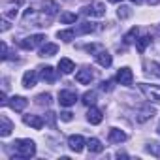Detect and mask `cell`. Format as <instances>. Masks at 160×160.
<instances>
[{"label": "cell", "mask_w": 160, "mask_h": 160, "mask_svg": "<svg viewBox=\"0 0 160 160\" xmlns=\"http://www.w3.org/2000/svg\"><path fill=\"white\" fill-rule=\"evenodd\" d=\"M126 134L122 132V130H119V128H111L109 130V141L111 143H122V141H126Z\"/></svg>", "instance_id": "obj_18"}, {"label": "cell", "mask_w": 160, "mask_h": 160, "mask_svg": "<svg viewBox=\"0 0 160 160\" xmlns=\"http://www.w3.org/2000/svg\"><path fill=\"white\" fill-rule=\"evenodd\" d=\"M83 104L85 106H94L96 104V91H87L83 94Z\"/></svg>", "instance_id": "obj_23"}, {"label": "cell", "mask_w": 160, "mask_h": 160, "mask_svg": "<svg viewBox=\"0 0 160 160\" xmlns=\"http://www.w3.org/2000/svg\"><path fill=\"white\" fill-rule=\"evenodd\" d=\"M156 130H158V134H160V124H158V128H156Z\"/></svg>", "instance_id": "obj_38"}, {"label": "cell", "mask_w": 160, "mask_h": 160, "mask_svg": "<svg viewBox=\"0 0 160 160\" xmlns=\"http://www.w3.org/2000/svg\"><path fill=\"white\" fill-rule=\"evenodd\" d=\"M23 122L28 124V126H32L34 130H42L43 128V119L40 115H25L23 117Z\"/></svg>", "instance_id": "obj_9"}, {"label": "cell", "mask_w": 160, "mask_h": 160, "mask_svg": "<svg viewBox=\"0 0 160 160\" xmlns=\"http://www.w3.org/2000/svg\"><path fill=\"white\" fill-rule=\"evenodd\" d=\"M109 2H113V4H117V2H122V0H109Z\"/></svg>", "instance_id": "obj_37"}, {"label": "cell", "mask_w": 160, "mask_h": 160, "mask_svg": "<svg viewBox=\"0 0 160 160\" xmlns=\"http://www.w3.org/2000/svg\"><path fill=\"white\" fill-rule=\"evenodd\" d=\"M102 119H104L102 111H100L98 108H94V106H89V111H87V121H89L91 124H100V122H102Z\"/></svg>", "instance_id": "obj_8"}, {"label": "cell", "mask_w": 160, "mask_h": 160, "mask_svg": "<svg viewBox=\"0 0 160 160\" xmlns=\"http://www.w3.org/2000/svg\"><path fill=\"white\" fill-rule=\"evenodd\" d=\"M92 30H94L92 23H81V27L75 30V34H87V32H92Z\"/></svg>", "instance_id": "obj_26"}, {"label": "cell", "mask_w": 160, "mask_h": 160, "mask_svg": "<svg viewBox=\"0 0 160 160\" xmlns=\"http://www.w3.org/2000/svg\"><path fill=\"white\" fill-rule=\"evenodd\" d=\"M96 62H98L100 66H104V68H109L111 62H113V58H111V55H109L108 51H98V53H96Z\"/></svg>", "instance_id": "obj_17"}, {"label": "cell", "mask_w": 160, "mask_h": 160, "mask_svg": "<svg viewBox=\"0 0 160 160\" xmlns=\"http://www.w3.org/2000/svg\"><path fill=\"white\" fill-rule=\"evenodd\" d=\"M15 149V156L19 158H32L36 154V143L32 139H17L13 143Z\"/></svg>", "instance_id": "obj_1"}, {"label": "cell", "mask_w": 160, "mask_h": 160, "mask_svg": "<svg viewBox=\"0 0 160 160\" xmlns=\"http://www.w3.org/2000/svg\"><path fill=\"white\" fill-rule=\"evenodd\" d=\"M36 81H38V73H36L34 70L25 72V75H23V87H25V89H32V87L36 85Z\"/></svg>", "instance_id": "obj_11"}, {"label": "cell", "mask_w": 160, "mask_h": 160, "mask_svg": "<svg viewBox=\"0 0 160 160\" xmlns=\"http://www.w3.org/2000/svg\"><path fill=\"white\" fill-rule=\"evenodd\" d=\"M138 32H139V30H138V27L130 28V32L124 36V43H132V42H134V38H138Z\"/></svg>", "instance_id": "obj_27"}, {"label": "cell", "mask_w": 160, "mask_h": 160, "mask_svg": "<svg viewBox=\"0 0 160 160\" xmlns=\"http://www.w3.org/2000/svg\"><path fill=\"white\" fill-rule=\"evenodd\" d=\"M73 70H75V64H73L70 58H66V57H64V58H60V60H58V72H60V73L68 75V73H72Z\"/></svg>", "instance_id": "obj_14"}, {"label": "cell", "mask_w": 160, "mask_h": 160, "mask_svg": "<svg viewBox=\"0 0 160 160\" xmlns=\"http://www.w3.org/2000/svg\"><path fill=\"white\" fill-rule=\"evenodd\" d=\"M27 106H28V100H27L25 96H13V98L10 100V108H12L13 111H23Z\"/></svg>", "instance_id": "obj_13"}, {"label": "cell", "mask_w": 160, "mask_h": 160, "mask_svg": "<svg viewBox=\"0 0 160 160\" xmlns=\"http://www.w3.org/2000/svg\"><path fill=\"white\" fill-rule=\"evenodd\" d=\"M40 77L43 79V81L53 83V81H57V70H55V68H51V66L40 68Z\"/></svg>", "instance_id": "obj_12"}, {"label": "cell", "mask_w": 160, "mask_h": 160, "mask_svg": "<svg viewBox=\"0 0 160 160\" xmlns=\"http://www.w3.org/2000/svg\"><path fill=\"white\" fill-rule=\"evenodd\" d=\"M83 13L91 15V17H104L106 15V6L102 2H94V4H89L83 8Z\"/></svg>", "instance_id": "obj_5"}, {"label": "cell", "mask_w": 160, "mask_h": 160, "mask_svg": "<svg viewBox=\"0 0 160 160\" xmlns=\"http://www.w3.org/2000/svg\"><path fill=\"white\" fill-rule=\"evenodd\" d=\"M132 2H134V4H141V2H143V0H132Z\"/></svg>", "instance_id": "obj_36"}, {"label": "cell", "mask_w": 160, "mask_h": 160, "mask_svg": "<svg viewBox=\"0 0 160 160\" xmlns=\"http://www.w3.org/2000/svg\"><path fill=\"white\" fill-rule=\"evenodd\" d=\"M12 130H13V124H12V121H8V117H0V136L2 138H8L10 134H12Z\"/></svg>", "instance_id": "obj_16"}, {"label": "cell", "mask_w": 160, "mask_h": 160, "mask_svg": "<svg viewBox=\"0 0 160 160\" xmlns=\"http://www.w3.org/2000/svg\"><path fill=\"white\" fill-rule=\"evenodd\" d=\"M92 72L89 70V68H81L77 73H75V79H77V83H81V85H89L91 81H92Z\"/></svg>", "instance_id": "obj_10"}, {"label": "cell", "mask_w": 160, "mask_h": 160, "mask_svg": "<svg viewBox=\"0 0 160 160\" xmlns=\"http://www.w3.org/2000/svg\"><path fill=\"white\" fill-rule=\"evenodd\" d=\"M45 42V36L43 34H32V36H28V38H23L21 42H19V45L23 47V49H34V47H38L40 43H43Z\"/></svg>", "instance_id": "obj_3"}, {"label": "cell", "mask_w": 160, "mask_h": 160, "mask_svg": "<svg viewBox=\"0 0 160 160\" xmlns=\"http://www.w3.org/2000/svg\"><path fill=\"white\" fill-rule=\"evenodd\" d=\"M60 119L68 122V121H72V119H73V113H70V111H62V113H60Z\"/></svg>", "instance_id": "obj_31"}, {"label": "cell", "mask_w": 160, "mask_h": 160, "mask_svg": "<svg viewBox=\"0 0 160 160\" xmlns=\"http://www.w3.org/2000/svg\"><path fill=\"white\" fill-rule=\"evenodd\" d=\"M151 36H141L139 40H136V47H138V51L139 53H143L145 49H147V45H151Z\"/></svg>", "instance_id": "obj_22"}, {"label": "cell", "mask_w": 160, "mask_h": 160, "mask_svg": "<svg viewBox=\"0 0 160 160\" xmlns=\"http://www.w3.org/2000/svg\"><path fill=\"white\" fill-rule=\"evenodd\" d=\"M139 89H141V92L147 96L149 102L160 104V87H158V85H147V83H141Z\"/></svg>", "instance_id": "obj_2"}, {"label": "cell", "mask_w": 160, "mask_h": 160, "mask_svg": "<svg viewBox=\"0 0 160 160\" xmlns=\"http://www.w3.org/2000/svg\"><path fill=\"white\" fill-rule=\"evenodd\" d=\"M57 36H58V40H62V42H72L73 38H75V30L73 28H68V30H58L57 32Z\"/></svg>", "instance_id": "obj_21"}, {"label": "cell", "mask_w": 160, "mask_h": 160, "mask_svg": "<svg viewBox=\"0 0 160 160\" xmlns=\"http://www.w3.org/2000/svg\"><path fill=\"white\" fill-rule=\"evenodd\" d=\"M75 100H77V94H75L73 91H60V92H58V104L64 106V108L73 106Z\"/></svg>", "instance_id": "obj_7"}, {"label": "cell", "mask_w": 160, "mask_h": 160, "mask_svg": "<svg viewBox=\"0 0 160 160\" xmlns=\"http://www.w3.org/2000/svg\"><path fill=\"white\" fill-rule=\"evenodd\" d=\"M36 100H38V104H40V106H43V104L47 106V104L51 102V94H49V92H45V94H40Z\"/></svg>", "instance_id": "obj_30"}, {"label": "cell", "mask_w": 160, "mask_h": 160, "mask_svg": "<svg viewBox=\"0 0 160 160\" xmlns=\"http://www.w3.org/2000/svg\"><path fill=\"white\" fill-rule=\"evenodd\" d=\"M154 113H156V111H154L151 106H145V108H141V109H139V113H138L136 121H138V122H145V121L152 119V117H154Z\"/></svg>", "instance_id": "obj_15"}, {"label": "cell", "mask_w": 160, "mask_h": 160, "mask_svg": "<svg viewBox=\"0 0 160 160\" xmlns=\"http://www.w3.org/2000/svg\"><path fill=\"white\" fill-rule=\"evenodd\" d=\"M87 147H89V151H91V152H102V151H104L102 141H100V139H96V138H91V139L87 141Z\"/></svg>", "instance_id": "obj_20"}, {"label": "cell", "mask_w": 160, "mask_h": 160, "mask_svg": "<svg viewBox=\"0 0 160 160\" xmlns=\"http://www.w3.org/2000/svg\"><path fill=\"white\" fill-rule=\"evenodd\" d=\"M8 28H10V23H8V21L4 19V21H2V32H6Z\"/></svg>", "instance_id": "obj_33"}, {"label": "cell", "mask_w": 160, "mask_h": 160, "mask_svg": "<svg viewBox=\"0 0 160 160\" xmlns=\"http://www.w3.org/2000/svg\"><path fill=\"white\" fill-rule=\"evenodd\" d=\"M151 66H152V68H154V73H156V75H158V77H160V66H158V64H154V62H152V64H151Z\"/></svg>", "instance_id": "obj_34"}, {"label": "cell", "mask_w": 160, "mask_h": 160, "mask_svg": "<svg viewBox=\"0 0 160 160\" xmlns=\"http://www.w3.org/2000/svg\"><path fill=\"white\" fill-rule=\"evenodd\" d=\"M75 21H77V15L75 13H68L66 12V13L60 15V23H64V25H70V23H75Z\"/></svg>", "instance_id": "obj_25"}, {"label": "cell", "mask_w": 160, "mask_h": 160, "mask_svg": "<svg viewBox=\"0 0 160 160\" xmlns=\"http://www.w3.org/2000/svg\"><path fill=\"white\" fill-rule=\"evenodd\" d=\"M117 15H119L121 19H126V17H130V15H132V12H130V8L121 6V8H119V12H117Z\"/></svg>", "instance_id": "obj_29"}, {"label": "cell", "mask_w": 160, "mask_h": 160, "mask_svg": "<svg viewBox=\"0 0 160 160\" xmlns=\"http://www.w3.org/2000/svg\"><path fill=\"white\" fill-rule=\"evenodd\" d=\"M147 2H149V4H151V6H156V4H158V2H160V0H147Z\"/></svg>", "instance_id": "obj_35"}, {"label": "cell", "mask_w": 160, "mask_h": 160, "mask_svg": "<svg viewBox=\"0 0 160 160\" xmlns=\"http://www.w3.org/2000/svg\"><path fill=\"white\" fill-rule=\"evenodd\" d=\"M147 152H151L152 156H160V143H149Z\"/></svg>", "instance_id": "obj_28"}, {"label": "cell", "mask_w": 160, "mask_h": 160, "mask_svg": "<svg viewBox=\"0 0 160 160\" xmlns=\"http://www.w3.org/2000/svg\"><path fill=\"white\" fill-rule=\"evenodd\" d=\"M57 10H58L57 2H51V0H45V2H43V12H47V15H55Z\"/></svg>", "instance_id": "obj_24"}, {"label": "cell", "mask_w": 160, "mask_h": 160, "mask_svg": "<svg viewBox=\"0 0 160 160\" xmlns=\"http://www.w3.org/2000/svg\"><path fill=\"white\" fill-rule=\"evenodd\" d=\"M57 51H58V45L57 43L45 42V45H42V49H40V57H53Z\"/></svg>", "instance_id": "obj_19"}, {"label": "cell", "mask_w": 160, "mask_h": 160, "mask_svg": "<svg viewBox=\"0 0 160 160\" xmlns=\"http://www.w3.org/2000/svg\"><path fill=\"white\" fill-rule=\"evenodd\" d=\"M85 145H87L85 138H83V136H79V134H75V136H70V138H68V147H70L73 152H81Z\"/></svg>", "instance_id": "obj_6"}, {"label": "cell", "mask_w": 160, "mask_h": 160, "mask_svg": "<svg viewBox=\"0 0 160 160\" xmlns=\"http://www.w3.org/2000/svg\"><path fill=\"white\" fill-rule=\"evenodd\" d=\"M113 87H111V81H104L102 83V91H111Z\"/></svg>", "instance_id": "obj_32"}, {"label": "cell", "mask_w": 160, "mask_h": 160, "mask_svg": "<svg viewBox=\"0 0 160 160\" xmlns=\"http://www.w3.org/2000/svg\"><path fill=\"white\" fill-rule=\"evenodd\" d=\"M132 81H134V73H132V70H130L128 66H124V68H121V70L117 72V83H119V85L130 87Z\"/></svg>", "instance_id": "obj_4"}]
</instances>
